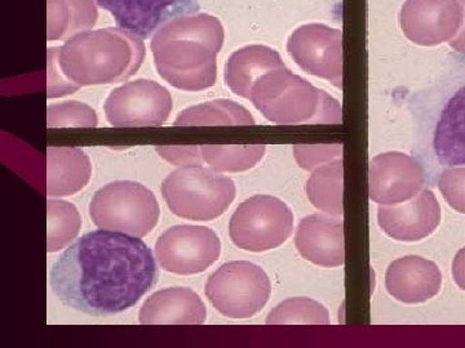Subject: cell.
I'll list each match as a JSON object with an SVG mask.
<instances>
[{"label": "cell", "mask_w": 465, "mask_h": 348, "mask_svg": "<svg viewBox=\"0 0 465 348\" xmlns=\"http://www.w3.org/2000/svg\"><path fill=\"white\" fill-rule=\"evenodd\" d=\"M149 246L124 232L92 231L58 258L51 286L61 304L91 316H109L134 306L157 283Z\"/></svg>", "instance_id": "obj_1"}, {"label": "cell", "mask_w": 465, "mask_h": 348, "mask_svg": "<svg viewBox=\"0 0 465 348\" xmlns=\"http://www.w3.org/2000/svg\"><path fill=\"white\" fill-rule=\"evenodd\" d=\"M145 54L143 39L121 27L76 34L61 47L48 48L47 97L127 81L139 72Z\"/></svg>", "instance_id": "obj_2"}, {"label": "cell", "mask_w": 465, "mask_h": 348, "mask_svg": "<svg viewBox=\"0 0 465 348\" xmlns=\"http://www.w3.org/2000/svg\"><path fill=\"white\" fill-rule=\"evenodd\" d=\"M224 26L207 14L173 18L153 34L150 50L158 74L177 90L200 92L216 84V58Z\"/></svg>", "instance_id": "obj_3"}, {"label": "cell", "mask_w": 465, "mask_h": 348, "mask_svg": "<svg viewBox=\"0 0 465 348\" xmlns=\"http://www.w3.org/2000/svg\"><path fill=\"white\" fill-rule=\"evenodd\" d=\"M250 101L275 124L342 123L339 101L287 67L262 75L253 85Z\"/></svg>", "instance_id": "obj_4"}, {"label": "cell", "mask_w": 465, "mask_h": 348, "mask_svg": "<svg viewBox=\"0 0 465 348\" xmlns=\"http://www.w3.org/2000/svg\"><path fill=\"white\" fill-rule=\"evenodd\" d=\"M237 188L229 177L211 168L183 166L162 183V195L168 209L180 218L213 221L224 215L235 199Z\"/></svg>", "instance_id": "obj_5"}, {"label": "cell", "mask_w": 465, "mask_h": 348, "mask_svg": "<svg viewBox=\"0 0 465 348\" xmlns=\"http://www.w3.org/2000/svg\"><path fill=\"white\" fill-rule=\"evenodd\" d=\"M92 222L104 230L143 237L161 216L157 198L139 182L116 181L100 188L90 204Z\"/></svg>", "instance_id": "obj_6"}, {"label": "cell", "mask_w": 465, "mask_h": 348, "mask_svg": "<svg viewBox=\"0 0 465 348\" xmlns=\"http://www.w3.org/2000/svg\"><path fill=\"white\" fill-rule=\"evenodd\" d=\"M211 304L229 319H249L268 304L272 283L260 266L232 261L217 268L206 283Z\"/></svg>", "instance_id": "obj_7"}, {"label": "cell", "mask_w": 465, "mask_h": 348, "mask_svg": "<svg viewBox=\"0 0 465 348\" xmlns=\"http://www.w3.org/2000/svg\"><path fill=\"white\" fill-rule=\"evenodd\" d=\"M290 207L271 195H255L241 204L229 222L232 244L249 252L275 249L292 234Z\"/></svg>", "instance_id": "obj_8"}, {"label": "cell", "mask_w": 465, "mask_h": 348, "mask_svg": "<svg viewBox=\"0 0 465 348\" xmlns=\"http://www.w3.org/2000/svg\"><path fill=\"white\" fill-rule=\"evenodd\" d=\"M171 111L170 91L149 79H137L115 88L104 103L106 121L115 128L161 127Z\"/></svg>", "instance_id": "obj_9"}, {"label": "cell", "mask_w": 465, "mask_h": 348, "mask_svg": "<svg viewBox=\"0 0 465 348\" xmlns=\"http://www.w3.org/2000/svg\"><path fill=\"white\" fill-rule=\"evenodd\" d=\"M222 253L219 237L204 226H174L159 237L155 257L171 274L197 275L211 267Z\"/></svg>", "instance_id": "obj_10"}, {"label": "cell", "mask_w": 465, "mask_h": 348, "mask_svg": "<svg viewBox=\"0 0 465 348\" xmlns=\"http://www.w3.org/2000/svg\"><path fill=\"white\" fill-rule=\"evenodd\" d=\"M287 51L300 69L342 88V33L323 24L298 27L287 42Z\"/></svg>", "instance_id": "obj_11"}, {"label": "cell", "mask_w": 465, "mask_h": 348, "mask_svg": "<svg viewBox=\"0 0 465 348\" xmlns=\"http://www.w3.org/2000/svg\"><path fill=\"white\" fill-rule=\"evenodd\" d=\"M460 0H406L400 12V25L415 44L433 47L450 42L463 24Z\"/></svg>", "instance_id": "obj_12"}, {"label": "cell", "mask_w": 465, "mask_h": 348, "mask_svg": "<svg viewBox=\"0 0 465 348\" xmlns=\"http://www.w3.org/2000/svg\"><path fill=\"white\" fill-rule=\"evenodd\" d=\"M424 169L415 158L391 151L370 161V199L379 206H394L412 199L424 186Z\"/></svg>", "instance_id": "obj_13"}, {"label": "cell", "mask_w": 465, "mask_h": 348, "mask_svg": "<svg viewBox=\"0 0 465 348\" xmlns=\"http://www.w3.org/2000/svg\"><path fill=\"white\" fill-rule=\"evenodd\" d=\"M116 26L148 39L168 21L200 11V0H96Z\"/></svg>", "instance_id": "obj_14"}, {"label": "cell", "mask_w": 465, "mask_h": 348, "mask_svg": "<svg viewBox=\"0 0 465 348\" xmlns=\"http://www.w3.org/2000/svg\"><path fill=\"white\" fill-rule=\"evenodd\" d=\"M381 230L391 239L414 243L432 235L440 222V207L432 191L421 190L412 199L378 209Z\"/></svg>", "instance_id": "obj_15"}, {"label": "cell", "mask_w": 465, "mask_h": 348, "mask_svg": "<svg viewBox=\"0 0 465 348\" xmlns=\"http://www.w3.org/2000/svg\"><path fill=\"white\" fill-rule=\"evenodd\" d=\"M440 285L442 274L439 266L419 256L391 262L385 274V288L402 304H424L439 295Z\"/></svg>", "instance_id": "obj_16"}, {"label": "cell", "mask_w": 465, "mask_h": 348, "mask_svg": "<svg viewBox=\"0 0 465 348\" xmlns=\"http://www.w3.org/2000/svg\"><path fill=\"white\" fill-rule=\"evenodd\" d=\"M302 258L322 267H341L345 262L344 224L331 216L311 215L302 219L295 235Z\"/></svg>", "instance_id": "obj_17"}, {"label": "cell", "mask_w": 465, "mask_h": 348, "mask_svg": "<svg viewBox=\"0 0 465 348\" xmlns=\"http://www.w3.org/2000/svg\"><path fill=\"white\" fill-rule=\"evenodd\" d=\"M206 316V306L194 290L168 288L146 299L139 322L143 325H201Z\"/></svg>", "instance_id": "obj_18"}, {"label": "cell", "mask_w": 465, "mask_h": 348, "mask_svg": "<svg viewBox=\"0 0 465 348\" xmlns=\"http://www.w3.org/2000/svg\"><path fill=\"white\" fill-rule=\"evenodd\" d=\"M282 57L268 45L252 44L232 52L225 63L226 87L242 97L250 100L251 91L262 75L283 69Z\"/></svg>", "instance_id": "obj_19"}, {"label": "cell", "mask_w": 465, "mask_h": 348, "mask_svg": "<svg viewBox=\"0 0 465 348\" xmlns=\"http://www.w3.org/2000/svg\"><path fill=\"white\" fill-rule=\"evenodd\" d=\"M92 166L84 150L47 149V195L69 197L84 190L90 182Z\"/></svg>", "instance_id": "obj_20"}, {"label": "cell", "mask_w": 465, "mask_h": 348, "mask_svg": "<svg viewBox=\"0 0 465 348\" xmlns=\"http://www.w3.org/2000/svg\"><path fill=\"white\" fill-rule=\"evenodd\" d=\"M434 151L442 166H465V87L450 99L440 115Z\"/></svg>", "instance_id": "obj_21"}, {"label": "cell", "mask_w": 465, "mask_h": 348, "mask_svg": "<svg viewBox=\"0 0 465 348\" xmlns=\"http://www.w3.org/2000/svg\"><path fill=\"white\" fill-rule=\"evenodd\" d=\"M96 0H47V39L63 41L96 25Z\"/></svg>", "instance_id": "obj_22"}, {"label": "cell", "mask_w": 465, "mask_h": 348, "mask_svg": "<svg viewBox=\"0 0 465 348\" xmlns=\"http://www.w3.org/2000/svg\"><path fill=\"white\" fill-rule=\"evenodd\" d=\"M342 181H344L342 159H336L331 163L318 167L307 182L309 201L326 215L341 217L344 213Z\"/></svg>", "instance_id": "obj_23"}, {"label": "cell", "mask_w": 465, "mask_h": 348, "mask_svg": "<svg viewBox=\"0 0 465 348\" xmlns=\"http://www.w3.org/2000/svg\"><path fill=\"white\" fill-rule=\"evenodd\" d=\"M255 119L240 103L232 100H213L183 110L174 121L176 127L193 125H253Z\"/></svg>", "instance_id": "obj_24"}, {"label": "cell", "mask_w": 465, "mask_h": 348, "mask_svg": "<svg viewBox=\"0 0 465 348\" xmlns=\"http://www.w3.org/2000/svg\"><path fill=\"white\" fill-rule=\"evenodd\" d=\"M265 145H204L202 159L217 173L246 172L264 158Z\"/></svg>", "instance_id": "obj_25"}, {"label": "cell", "mask_w": 465, "mask_h": 348, "mask_svg": "<svg viewBox=\"0 0 465 348\" xmlns=\"http://www.w3.org/2000/svg\"><path fill=\"white\" fill-rule=\"evenodd\" d=\"M82 218L74 204L65 200L47 201V252L66 248L78 237Z\"/></svg>", "instance_id": "obj_26"}, {"label": "cell", "mask_w": 465, "mask_h": 348, "mask_svg": "<svg viewBox=\"0 0 465 348\" xmlns=\"http://www.w3.org/2000/svg\"><path fill=\"white\" fill-rule=\"evenodd\" d=\"M268 325H329L327 308L314 299L290 298L273 308L266 319Z\"/></svg>", "instance_id": "obj_27"}, {"label": "cell", "mask_w": 465, "mask_h": 348, "mask_svg": "<svg viewBox=\"0 0 465 348\" xmlns=\"http://www.w3.org/2000/svg\"><path fill=\"white\" fill-rule=\"evenodd\" d=\"M96 111L79 101L54 103L47 108L48 128L97 127Z\"/></svg>", "instance_id": "obj_28"}, {"label": "cell", "mask_w": 465, "mask_h": 348, "mask_svg": "<svg viewBox=\"0 0 465 348\" xmlns=\"http://www.w3.org/2000/svg\"><path fill=\"white\" fill-rule=\"evenodd\" d=\"M342 145H295L293 157L299 167L305 170H313L324 164L331 163L336 159H342Z\"/></svg>", "instance_id": "obj_29"}, {"label": "cell", "mask_w": 465, "mask_h": 348, "mask_svg": "<svg viewBox=\"0 0 465 348\" xmlns=\"http://www.w3.org/2000/svg\"><path fill=\"white\" fill-rule=\"evenodd\" d=\"M439 188L449 206L465 215V167H454L440 174Z\"/></svg>", "instance_id": "obj_30"}, {"label": "cell", "mask_w": 465, "mask_h": 348, "mask_svg": "<svg viewBox=\"0 0 465 348\" xmlns=\"http://www.w3.org/2000/svg\"><path fill=\"white\" fill-rule=\"evenodd\" d=\"M157 152L162 159L173 166H194L203 163L201 146H158Z\"/></svg>", "instance_id": "obj_31"}, {"label": "cell", "mask_w": 465, "mask_h": 348, "mask_svg": "<svg viewBox=\"0 0 465 348\" xmlns=\"http://www.w3.org/2000/svg\"><path fill=\"white\" fill-rule=\"evenodd\" d=\"M452 277L459 288L465 290V246L459 250L452 261Z\"/></svg>", "instance_id": "obj_32"}, {"label": "cell", "mask_w": 465, "mask_h": 348, "mask_svg": "<svg viewBox=\"0 0 465 348\" xmlns=\"http://www.w3.org/2000/svg\"><path fill=\"white\" fill-rule=\"evenodd\" d=\"M460 2L461 5H463L464 9L463 24H461L457 35H455L449 43L450 47H451L452 50L457 51L458 53L465 56V0H460Z\"/></svg>", "instance_id": "obj_33"}]
</instances>
